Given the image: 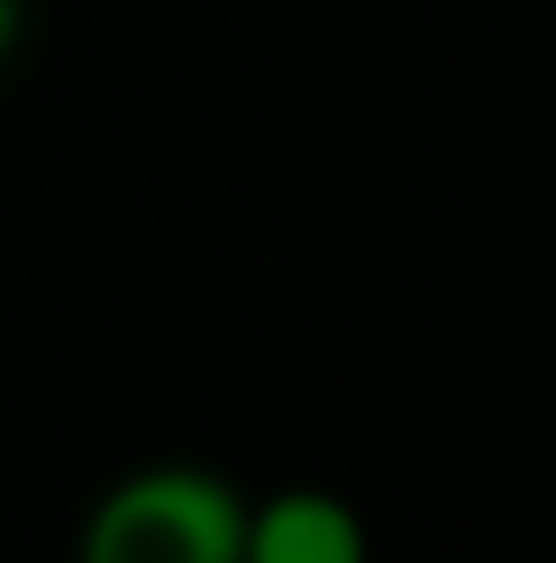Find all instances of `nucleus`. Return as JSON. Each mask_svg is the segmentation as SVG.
<instances>
[{
    "mask_svg": "<svg viewBox=\"0 0 556 563\" xmlns=\"http://www.w3.org/2000/svg\"><path fill=\"white\" fill-rule=\"evenodd\" d=\"M251 507L229 478L193 464H157L122 478L86 521L93 563H236Z\"/></svg>",
    "mask_w": 556,
    "mask_h": 563,
    "instance_id": "obj_1",
    "label": "nucleus"
},
{
    "mask_svg": "<svg viewBox=\"0 0 556 563\" xmlns=\"http://www.w3.org/2000/svg\"><path fill=\"white\" fill-rule=\"evenodd\" d=\"M243 556H257V563H357L364 528L335 493L292 485V493H271L265 507H251Z\"/></svg>",
    "mask_w": 556,
    "mask_h": 563,
    "instance_id": "obj_2",
    "label": "nucleus"
},
{
    "mask_svg": "<svg viewBox=\"0 0 556 563\" xmlns=\"http://www.w3.org/2000/svg\"><path fill=\"white\" fill-rule=\"evenodd\" d=\"M14 43H22V0H0V65L14 57Z\"/></svg>",
    "mask_w": 556,
    "mask_h": 563,
    "instance_id": "obj_3",
    "label": "nucleus"
}]
</instances>
